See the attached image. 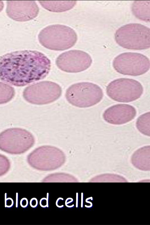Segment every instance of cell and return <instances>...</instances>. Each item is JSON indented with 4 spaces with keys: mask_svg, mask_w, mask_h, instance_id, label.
Masks as SVG:
<instances>
[{
    "mask_svg": "<svg viewBox=\"0 0 150 225\" xmlns=\"http://www.w3.org/2000/svg\"><path fill=\"white\" fill-rule=\"evenodd\" d=\"M50 59L36 50L17 51L0 57V79L16 86L42 79L49 74Z\"/></svg>",
    "mask_w": 150,
    "mask_h": 225,
    "instance_id": "6da1fadb",
    "label": "cell"
},
{
    "mask_svg": "<svg viewBox=\"0 0 150 225\" xmlns=\"http://www.w3.org/2000/svg\"><path fill=\"white\" fill-rule=\"evenodd\" d=\"M40 44L51 50L62 51L73 47L77 40V36L71 28L62 25H49L42 29L38 36Z\"/></svg>",
    "mask_w": 150,
    "mask_h": 225,
    "instance_id": "7a4b0ae2",
    "label": "cell"
},
{
    "mask_svg": "<svg viewBox=\"0 0 150 225\" xmlns=\"http://www.w3.org/2000/svg\"><path fill=\"white\" fill-rule=\"evenodd\" d=\"M115 38L117 43L128 49L140 50L150 47V29L139 23L124 25L116 31Z\"/></svg>",
    "mask_w": 150,
    "mask_h": 225,
    "instance_id": "3957f363",
    "label": "cell"
},
{
    "mask_svg": "<svg viewBox=\"0 0 150 225\" xmlns=\"http://www.w3.org/2000/svg\"><path fill=\"white\" fill-rule=\"evenodd\" d=\"M65 96L67 101L72 105L86 108L99 103L103 99V93L102 89L97 85L81 82L70 86L67 89Z\"/></svg>",
    "mask_w": 150,
    "mask_h": 225,
    "instance_id": "277c9868",
    "label": "cell"
},
{
    "mask_svg": "<svg viewBox=\"0 0 150 225\" xmlns=\"http://www.w3.org/2000/svg\"><path fill=\"white\" fill-rule=\"evenodd\" d=\"M32 134L20 128L7 129L0 133V150L11 154H20L31 148L35 143Z\"/></svg>",
    "mask_w": 150,
    "mask_h": 225,
    "instance_id": "5b68a950",
    "label": "cell"
},
{
    "mask_svg": "<svg viewBox=\"0 0 150 225\" xmlns=\"http://www.w3.org/2000/svg\"><path fill=\"white\" fill-rule=\"evenodd\" d=\"M107 95L115 101L129 103L139 98L143 93L141 84L134 79L120 78L114 80L108 85Z\"/></svg>",
    "mask_w": 150,
    "mask_h": 225,
    "instance_id": "8992f818",
    "label": "cell"
},
{
    "mask_svg": "<svg viewBox=\"0 0 150 225\" xmlns=\"http://www.w3.org/2000/svg\"><path fill=\"white\" fill-rule=\"evenodd\" d=\"M62 89L57 83L43 81L31 85L24 90L23 96L28 102L33 104L43 105L52 103L61 96Z\"/></svg>",
    "mask_w": 150,
    "mask_h": 225,
    "instance_id": "52a82bcc",
    "label": "cell"
},
{
    "mask_svg": "<svg viewBox=\"0 0 150 225\" xmlns=\"http://www.w3.org/2000/svg\"><path fill=\"white\" fill-rule=\"evenodd\" d=\"M113 67L120 74L137 76L143 74L149 70L150 62L147 57L142 54L125 52L114 59Z\"/></svg>",
    "mask_w": 150,
    "mask_h": 225,
    "instance_id": "ba28073f",
    "label": "cell"
},
{
    "mask_svg": "<svg viewBox=\"0 0 150 225\" xmlns=\"http://www.w3.org/2000/svg\"><path fill=\"white\" fill-rule=\"evenodd\" d=\"M65 158L60 149L50 145L42 146L36 148L28 156L27 161L32 166L42 169H49L60 166Z\"/></svg>",
    "mask_w": 150,
    "mask_h": 225,
    "instance_id": "9c48e42d",
    "label": "cell"
},
{
    "mask_svg": "<svg viewBox=\"0 0 150 225\" xmlns=\"http://www.w3.org/2000/svg\"><path fill=\"white\" fill-rule=\"evenodd\" d=\"M92 60L87 53L81 50H72L63 52L57 58V67L64 71L76 73L83 71L91 66Z\"/></svg>",
    "mask_w": 150,
    "mask_h": 225,
    "instance_id": "30bf717a",
    "label": "cell"
},
{
    "mask_svg": "<svg viewBox=\"0 0 150 225\" xmlns=\"http://www.w3.org/2000/svg\"><path fill=\"white\" fill-rule=\"evenodd\" d=\"M39 8L35 1H7L6 13L12 19L25 22L36 18L39 13Z\"/></svg>",
    "mask_w": 150,
    "mask_h": 225,
    "instance_id": "8fae6325",
    "label": "cell"
},
{
    "mask_svg": "<svg viewBox=\"0 0 150 225\" xmlns=\"http://www.w3.org/2000/svg\"><path fill=\"white\" fill-rule=\"evenodd\" d=\"M136 115V110L133 106L127 104H120L108 108L104 111L103 116L107 122L119 125L132 121Z\"/></svg>",
    "mask_w": 150,
    "mask_h": 225,
    "instance_id": "7c38bea8",
    "label": "cell"
},
{
    "mask_svg": "<svg viewBox=\"0 0 150 225\" xmlns=\"http://www.w3.org/2000/svg\"><path fill=\"white\" fill-rule=\"evenodd\" d=\"M150 146L147 145L138 149L132 156V164L137 168L143 170L150 169Z\"/></svg>",
    "mask_w": 150,
    "mask_h": 225,
    "instance_id": "4fadbf2b",
    "label": "cell"
},
{
    "mask_svg": "<svg viewBox=\"0 0 150 225\" xmlns=\"http://www.w3.org/2000/svg\"><path fill=\"white\" fill-rule=\"evenodd\" d=\"M40 5L50 11L63 12L72 8L76 4V1H39Z\"/></svg>",
    "mask_w": 150,
    "mask_h": 225,
    "instance_id": "5bb4252c",
    "label": "cell"
},
{
    "mask_svg": "<svg viewBox=\"0 0 150 225\" xmlns=\"http://www.w3.org/2000/svg\"><path fill=\"white\" fill-rule=\"evenodd\" d=\"M144 1H135L133 3L132 10L134 15L139 19L149 21L150 4Z\"/></svg>",
    "mask_w": 150,
    "mask_h": 225,
    "instance_id": "9a60e30c",
    "label": "cell"
},
{
    "mask_svg": "<svg viewBox=\"0 0 150 225\" xmlns=\"http://www.w3.org/2000/svg\"><path fill=\"white\" fill-rule=\"evenodd\" d=\"M136 127L138 131L145 135L150 136V112L144 113L137 119Z\"/></svg>",
    "mask_w": 150,
    "mask_h": 225,
    "instance_id": "2e32d148",
    "label": "cell"
},
{
    "mask_svg": "<svg viewBox=\"0 0 150 225\" xmlns=\"http://www.w3.org/2000/svg\"><path fill=\"white\" fill-rule=\"evenodd\" d=\"M15 94L14 88L9 85L0 82V104L6 103L11 100Z\"/></svg>",
    "mask_w": 150,
    "mask_h": 225,
    "instance_id": "e0dca14e",
    "label": "cell"
},
{
    "mask_svg": "<svg viewBox=\"0 0 150 225\" xmlns=\"http://www.w3.org/2000/svg\"><path fill=\"white\" fill-rule=\"evenodd\" d=\"M10 167L9 159L6 156L0 154V176L6 173L9 170Z\"/></svg>",
    "mask_w": 150,
    "mask_h": 225,
    "instance_id": "ac0fdd59",
    "label": "cell"
},
{
    "mask_svg": "<svg viewBox=\"0 0 150 225\" xmlns=\"http://www.w3.org/2000/svg\"><path fill=\"white\" fill-rule=\"evenodd\" d=\"M47 198H41L40 201V204L42 207H48V193H47Z\"/></svg>",
    "mask_w": 150,
    "mask_h": 225,
    "instance_id": "d6986e66",
    "label": "cell"
},
{
    "mask_svg": "<svg viewBox=\"0 0 150 225\" xmlns=\"http://www.w3.org/2000/svg\"><path fill=\"white\" fill-rule=\"evenodd\" d=\"M5 207H11L13 205L14 202L13 200L11 198H6L5 195Z\"/></svg>",
    "mask_w": 150,
    "mask_h": 225,
    "instance_id": "ffe728a7",
    "label": "cell"
},
{
    "mask_svg": "<svg viewBox=\"0 0 150 225\" xmlns=\"http://www.w3.org/2000/svg\"><path fill=\"white\" fill-rule=\"evenodd\" d=\"M28 199L26 198H23L20 201V205L23 208H25L28 206Z\"/></svg>",
    "mask_w": 150,
    "mask_h": 225,
    "instance_id": "44dd1931",
    "label": "cell"
},
{
    "mask_svg": "<svg viewBox=\"0 0 150 225\" xmlns=\"http://www.w3.org/2000/svg\"><path fill=\"white\" fill-rule=\"evenodd\" d=\"M30 206L33 208L37 207L38 204V201L37 198H33L30 200Z\"/></svg>",
    "mask_w": 150,
    "mask_h": 225,
    "instance_id": "7402d4cb",
    "label": "cell"
},
{
    "mask_svg": "<svg viewBox=\"0 0 150 225\" xmlns=\"http://www.w3.org/2000/svg\"><path fill=\"white\" fill-rule=\"evenodd\" d=\"M60 197L58 198L56 200V206L59 208H62L63 207L64 205H61L62 203L60 202Z\"/></svg>",
    "mask_w": 150,
    "mask_h": 225,
    "instance_id": "603a6c76",
    "label": "cell"
},
{
    "mask_svg": "<svg viewBox=\"0 0 150 225\" xmlns=\"http://www.w3.org/2000/svg\"><path fill=\"white\" fill-rule=\"evenodd\" d=\"M73 201V199L69 197L67 199L65 202L66 206L68 204L72 202Z\"/></svg>",
    "mask_w": 150,
    "mask_h": 225,
    "instance_id": "cb8c5ba5",
    "label": "cell"
},
{
    "mask_svg": "<svg viewBox=\"0 0 150 225\" xmlns=\"http://www.w3.org/2000/svg\"><path fill=\"white\" fill-rule=\"evenodd\" d=\"M4 4L1 1H0V12L3 9L4 7Z\"/></svg>",
    "mask_w": 150,
    "mask_h": 225,
    "instance_id": "d4e9b609",
    "label": "cell"
},
{
    "mask_svg": "<svg viewBox=\"0 0 150 225\" xmlns=\"http://www.w3.org/2000/svg\"><path fill=\"white\" fill-rule=\"evenodd\" d=\"M78 192L76 193V207H78Z\"/></svg>",
    "mask_w": 150,
    "mask_h": 225,
    "instance_id": "484cf974",
    "label": "cell"
},
{
    "mask_svg": "<svg viewBox=\"0 0 150 225\" xmlns=\"http://www.w3.org/2000/svg\"><path fill=\"white\" fill-rule=\"evenodd\" d=\"M81 207H83L82 204H83V193H81Z\"/></svg>",
    "mask_w": 150,
    "mask_h": 225,
    "instance_id": "4316f807",
    "label": "cell"
}]
</instances>
